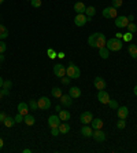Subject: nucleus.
Instances as JSON below:
<instances>
[{"instance_id": "13d9d810", "label": "nucleus", "mask_w": 137, "mask_h": 153, "mask_svg": "<svg viewBox=\"0 0 137 153\" xmlns=\"http://www.w3.org/2000/svg\"><path fill=\"white\" fill-rule=\"evenodd\" d=\"M0 65H1V62H0ZM0 68H1V66H0Z\"/></svg>"}, {"instance_id": "4468645a", "label": "nucleus", "mask_w": 137, "mask_h": 153, "mask_svg": "<svg viewBox=\"0 0 137 153\" xmlns=\"http://www.w3.org/2000/svg\"><path fill=\"white\" fill-rule=\"evenodd\" d=\"M59 100H60V105H63V106H67V108L71 106V103H73V98H71L69 94H67V95H64V94H63V95L60 97Z\"/></svg>"}, {"instance_id": "6ab92c4d", "label": "nucleus", "mask_w": 137, "mask_h": 153, "mask_svg": "<svg viewBox=\"0 0 137 153\" xmlns=\"http://www.w3.org/2000/svg\"><path fill=\"white\" fill-rule=\"evenodd\" d=\"M69 95H70L73 100H75V98H80V97H81L80 87H71V88L69 90Z\"/></svg>"}, {"instance_id": "c85d7f7f", "label": "nucleus", "mask_w": 137, "mask_h": 153, "mask_svg": "<svg viewBox=\"0 0 137 153\" xmlns=\"http://www.w3.org/2000/svg\"><path fill=\"white\" fill-rule=\"evenodd\" d=\"M85 14H86V17L92 18L96 14V8L93 7V6H89V7H86V10H85Z\"/></svg>"}, {"instance_id": "a211bd4d", "label": "nucleus", "mask_w": 137, "mask_h": 153, "mask_svg": "<svg viewBox=\"0 0 137 153\" xmlns=\"http://www.w3.org/2000/svg\"><path fill=\"white\" fill-rule=\"evenodd\" d=\"M81 134L84 137H86V138H89V137H92V134H93V128L89 127L88 124H84V127L81 128Z\"/></svg>"}, {"instance_id": "603ef678", "label": "nucleus", "mask_w": 137, "mask_h": 153, "mask_svg": "<svg viewBox=\"0 0 137 153\" xmlns=\"http://www.w3.org/2000/svg\"><path fill=\"white\" fill-rule=\"evenodd\" d=\"M3 61H4V55L3 54H0V62H3Z\"/></svg>"}, {"instance_id": "aec40b11", "label": "nucleus", "mask_w": 137, "mask_h": 153, "mask_svg": "<svg viewBox=\"0 0 137 153\" xmlns=\"http://www.w3.org/2000/svg\"><path fill=\"white\" fill-rule=\"evenodd\" d=\"M103 120L102 119H93V120L91 121V127L93 128V130H100V128H103Z\"/></svg>"}, {"instance_id": "2eb2a0df", "label": "nucleus", "mask_w": 137, "mask_h": 153, "mask_svg": "<svg viewBox=\"0 0 137 153\" xmlns=\"http://www.w3.org/2000/svg\"><path fill=\"white\" fill-rule=\"evenodd\" d=\"M93 85H95L97 90H104L105 88V80L102 77H95V80H93Z\"/></svg>"}, {"instance_id": "79ce46f5", "label": "nucleus", "mask_w": 137, "mask_h": 153, "mask_svg": "<svg viewBox=\"0 0 137 153\" xmlns=\"http://www.w3.org/2000/svg\"><path fill=\"white\" fill-rule=\"evenodd\" d=\"M60 79H62V84H64V85H69V84H70V80H71V79L69 77V76H67V77H64V76H63V77H60Z\"/></svg>"}, {"instance_id": "f03ea898", "label": "nucleus", "mask_w": 137, "mask_h": 153, "mask_svg": "<svg viewBox=\"0 0 137 153\" xmlns=\"http://www.w3.org/2000/svg\"><path fill=\"white\" fill-rule=\"evenodd\" d=\"M105 47H107L110 51H119L123 47V40L118 39V37H111V39L107 40Z\"/></svg>"}, {"instance_id": "6e6d98bb", "label": "nucleus", "mask_w": 137, "mask_h": 153, "mask_svg": "<svg viewBox=\"0 0 137 153\" xmlns=\"http://www.w3.org/2000/svg\"><path fill=\"white\" fill-rule=\"evenodd\" d=\"M3 97L4 95H3V93H1V90H0V101H1V98H3Z\"/></svg>"}, {"instance_id": "c03bdc74", "label": "nucleus", "mask_w": 137, "mask_h": 153, "mask_svg": "<svg viewBox=\"0 0 137 153\" xmlns=\"http://www.w3.org/2000/svg\"><path fill=\"white\" fill-rule=\"evenodd\" d=\"M1 93H3V95H10V90L8 88H1Z\"/></svg>"}, {"instance_id": "f257e3e1", "label": "nucleus", "mask_w": 137, "mask_h": 153, "mask_svg": "<svg viewBox=\"0 0 137 153\" xmlns=\"http://www.w3.org/2000/svg\"><path fill=\"white\" fill-rule=\"evenodd\" d=\"M105 43H107V39H105L104 33L96 32L88 37V44L91 47H93V48H102V47H105Z\"/></svg>"}, {"instance_id": "8fccbe9b", "label": "nucleus", "mask_w": 137, "mask_h": 153, "mask_svg": "<svg viewBox=\"0 0 137 153\" xmlns=\"http://www.w3.org/2000/svg\"><path fill=\"white\" fill-rule=\"evenodd\" d=\"M55 109H56L58 112H59V111H62V105H56V108H55Z\"/></svg>"}, {"instance_id": "bb28decb", "label": "nucleus", "mask_w": 137, "mask_h": 153, "mask_svg": "<svg viewBox=\"0 0 137 153\" xmlns=\"http://www.w3.org/2000/svg\"><path fill=\"white\" fill-rule=\"evenodd\" d=\"M51 94H52L53 98H58V100H59L60 97L63 95V93H62V88H58V87H53L52 91H51Z\"/></svg>"}, {"instance_id": "dca6fc26", "label": "nucleus", "mask_w": 137, "mask_h": 153, "mask_svg": "<svg viewBox=\"0 0 137 153\" xmlns=\"http://www.w3.org/2000/svg\"><path fill=\"white\" fill-rule=\"evenodd\" d=\"M116 114H118V117L119 119H125V120H126L127 114H129V109H127L126 106H118V112H116Z\"/></svg>"}, {"instance_id": "cd10ccee", "label": "nucleus", "mask_w": 137, "mask_h": 153, "mask_svg": "<svg viewBox=\"0 0 137 153\" xmlns=\"http://www.w3.org/2000/svg\"><path fill=\"white\" fill-rule=\"evenodd\" d=\"M14 123H15V119L14 117H10V116H7V117L4 119V121H3V124L6 126L7 128L12 127V126H14Z\"/></svg>"}, {"instance_id": "393cba45", "label": "nucleus", "mask_w": 137, "mask_h": 153, "mask_svg": "<svg viewBox=\"0 0 137 153\" xmlns=\"http://www.w3.org/2000/svg\"><path fill=\"white\" fill-rule=\"evenodd\" d=\"M99 55L103 58V59H107L110 57V50L107 47H102V48H99Z\"/></svg>"}, {"instance_id": "5fc2aeb1", "label": "nucleus", "mask_w": 137, "mask_h": 153, "mask_svg": "<svg viewBox=\"0 0 137 153\" xmlns=\"http://www.w3.org/2000/svg\"><path fill=\"white\" fill-rule=\"evenodd\" d=\"M133 91H134V95H137V85H136V87H134V90H133Z\"/></svg>"}, {"instance_id": "e433bc0d", "label": "nucleus", "mask_w": 137, "mask_h": 153, "mask_svg": "<svg viewBox=\"0 0 137 153\" xmlns=\"http://www.w3.org/2000/svg\"><path fill=\"white\" fill-rule=\"evenodd\" d=\"M122 4H123V0H113V7L115 8H119Z\"/></svg>"}, {"instance_id": "0eeeda50", "label": "nucleus", "mask_w": 137, "mask_h": 153, "mask_svg": "<svg viewBox=\"0 0 137 153\" xmlns=\"http://www.w3.org/2000/svg\"><path fill=\"white\" fill-rule=\"evenodd\" d=\"M129 25V19L125 15H118L115 18V26L116 28H126Z\"/></svg>"}, {"instance_id": "412c9836", "label": "nucleus", "mask_w": 137, "mask_h": 153, "mask_svg": "<svg viewBox=\"0 0 137 153\" xmlns=\"http://www.w3.org/2000/svg\"><path fill=\"white\" fill-rule=\"evenodd\" d=\"M58 116H59V119L62 121H69L71 117V114L69 111H59V113H58Z\"/></svg>"}, {"instance_id": "864d4df0", "label": "nucleus", "mask_w": 137, "mask_h": 153, "mask_svg": "<svg viewBox=\"0 0 137 153\" xmlns=\"http://www.w3.org/2000/svg\"><path fill=\"white\" fill-rule=\"evenodd\" d=\"M30 152H32L30 149H23V153H30Z\"/></svg>"}, {"instance_id": "20e7f679", "label": "nucleus", "mask_w": 137, "mask_h": 153, "mask_svg": "<svg viewBox=\"0 0 137 153\" xmlns=\"http://www.w3.org/2000/svg\"><path fill=\"white\" fill-rule=\"evenodd\" d=\"M102 15L104 18H116L118 17V11H116V8L115 7H105L104 10L102 11Z\"/></svg>"}, {"instance_id": "b1692460", "label": "nucleus", "mask_w": 137, "mask_h": 153, "mask_svg": "<svg viewBox=\"0 0 137 153\" xmlns=\"http://www.w3.org/2000/svg\"><path fill=\"white\" fill-rule=\"evenodd\" d=\"M23 121H25V124L26 126H33L36 123V119L34 116H32V114H26V116H23Z\"/></svg>"}, {"instance_id": "6e6552de", "label": "nucleus", "mask_w": 137, "mask_h": 153, "mask_svg": "<svg viewBox=\"0 0 137 153\" xmlns=\"http://www.w3.org/2000/svg\"><path fill=\"white\" fill-rule=\"evenodd\" d=\"M97 100L100 103H103V105H107L108 103V101L111 100L108 95V93L107 91H104V90H99V93H97Z\"/></svg>"}, {"instance_id": "58836bf2", "label": "nucleus", "mask_w": 137, "mask_h": 153, "mask_svg": "<svg viewBox=\"0 0 137 153\" xmlns=\"http://www.w3.org/2000/svg\"><path fill=\"white\" fill-rule=\"evenodd\" d=\"M11 87H12V82H11V80H4L3 88H8V90H10Z\"/></svg>"}, {"instance_id": "7c9ffc66", "label": "nucleus", "mask_w": 137, "mask_h": 153, "mask_svg": "<svg viewBox=\"0 0 137 153\" xmlns=\"http://www.w3.org/2000/svg\"><path fill=\"white\" fill-rule=\"evenodd\" d=\"M29 108H30V111H37L39 109V103L36 100H30L29 101Z\"/></svg>"}, {"instance_id": "37998d69", "label": "nucleus", "mask_w": 137, "mask_h": 153, "mask_svg": "<svg viewBox=\"0 0 137 153\" xmlns=\"http://www.w3.org/2000/svg\"><path fill=\"white\" fill-rule=\"evenodd\" d=\"M6 117H7V114L4 113V112H0V123H3Z\"/></svg>"}, {"instance_id": "72a5a7b5", "label": "nucleus", "mask_w": 137, "mask_h": 153, "mask_svg": "<svg viewBox=\"0 0 137 153\" xmlns=\"http://www.w3.org/2000/svg\"><path fill=\"white\" fill-rule=\"evenodd\" d=\"M132 39H133V33L126 32V33H125V35H123V42H127V43H130V42H132Z\"/></svg>"}, {"instance_id": "c756f323", "label": "nucleus", "mask_w": 137, "mask_h": 153, "mask_svg": "<svg viewBox=\"0 0 137 153\" xmlns=\"http://www.w3.org/2000/svg\"><path fill=\"white\" fill-rule=\"evenodd\" d=\"M126 28H127V32L133 33V35L137 32V25H136V24H134V22H129V25H127Z\"/></svg>"}, {"instance_id": "423d86ee", "label": "nucleus", "mask_w": 137, "mask_h": 153, "mask_svg": "<svg viewBox=\"0 0 137 153\" xmlns=\"http://www.w3.org/2000/svg\"><path fill=\"white\" fill-rule=\"evenodd\" d=\"M53 75L58 76V77H63V76H66V66L62 65V64L53 65Z\"/></svg>"}, {"instance_id": "3c124183", "label": "nucleus", "mask_w": 137, "mask_h": 153, "mask_svg": "<svg viewBox=\"0 0 137 153\" xmlns=\"http://www.w3.org/2000/svg\"><path fill=\"white\" fill-rule=\"evenodd\" d=\"M3 145H4V142H3V139L0 138V149H1V148H3Z\"/></svg>"}, {"instance_id": "4c0bfd02", "label": "nucleus", "mask_w": 137, "mask_h": 153, "mask_svg": "<svg viewBox=\"0 0 137 153\" xmlns=\"http://www.w3.org/2000/svg\"><path fill=\"white\" fill-rule=\"evenodd\" d=\"M6 48H7V44H6L3 40H0V54H4Z\"/></svg>"}, {"instance_id": "39448f33", "label": "nucleus", "mask_w": 137, "mask_h": 153, "mask_svg": "<svg viewBox=\"0 0 137 153\" xmlns=\"http://www.w3.org/2000/svg\"><path fill=\"white\" fill-rule=\"evenodd\" d=\"M37 103H39V109H41V111H48L49 108H51V101H49V98H47V97L39 98Z\"/></svg>"}, {"instance_id": "5701e85b", "label": "nucleus", "mask_w": 137, "mask_h": 153, "mask_svg": "<svg viewBox=\"0 0 137 153\" xmlns=\"http://www.w3.org/2000/svg\"><path fill=\"white\" fill-rule=\"evenodd\" d=\"M7 37H8V29L3 24H0V40H4Z\"/></svg>"}, {"instance_id": "f3484780", "label": "nucleus", "mask_w": 137, "mask_h": 153, "mask_svg": "<svg viewBox=\"0 0 137 153\" xmlns=\"http://www.w3.org/2000/svg\"><path fill=\"white\" fill-rule=\"evenodd\" d=\"M85 10H86V6H85L82 1H77V3L74 4V11H75L77 14H84Z\"/></svg>"}, {"instance_id": "1a4fd4ad", "label": "nucleus", "mask_w": 137, "mask_h": 153, "mask_svg": "<svg viewBox=\"0 0 137 153\" xmlns=\"http://www.w3.org/2000/svg\"><path fill=\"white\" fill-rule=\"evenodd\" d=\"M92 138L95 139L96 142H104L105 141V132H103V130H93V134H92Z\"/></svg>"}, {"instance_id": "2f4dec72", "label": "nucleus", "mask_w": 137, "mask_h": 153, "mask_svg": "<svg viewBox=\"0 0 137 153\" xmlns=\"http://www.w3.org/2000/svg\"><path fill=\"white\" fill-rule=\"evenodd\" d=\"M125 127H126V121H125V119H119V120L116 121V128L123 130Z\"/></svg>"}, {"instance_id": "ddd939ff", "label": "nucleus", "mask_w": 137, "mask_h": 153, "mask_svg": "<svg viewBox=\"0 0 137 153\" xmlns=\"http://www.w3.org/2000/svg\"><path fill=\"white\" fill-rule=\"evenodd\" d=\"M29 103L26 102H19L18 103V113H21L22 116H26V114L29 113Z\"/></svg>"}, {"instance_id": "9b49d317", "label": "nucleus", "mask_w": 137, "mask_h": 153, "mask_svg": "<svg viewBox=\"0 0 137 153\" xmlns=\"http://www.w3.org/2000/svg\"><path fill=\"white\" fill-rule=\"evenodd\" d=\"M80 120L82 124H91V121L93 120V114L91 112H82L80 116Z\"/></svg>"}, {"instance_id": "4be33fe9", "label": "nucleus", "mask_w": 137, "mask_h": 153, "mask_svg": "<svg viewBox=\"0 0 137 153\" xmlns=\"http://www.w3.org/2000/svg\"><path fill=\"white\" fill-rule=\"evenodd\" d=\"M58 128H59V132H60V134H67V132L70 131V126L67 124L66 121H62Z\"/></svg>"}, {"instance_id": "a19ab883", "label": "nucleus", "mask_w": 137, "mask_h": 153, "mask_svg": "<svg viewBox=\"0 0 137 153\" xmlns=\"http://www.w3.org/2000/svg\"><path fill=\"white\" fill-rule=\"evenodd\" d=\"M14 119H15V123H22V121H23V116H22L21 113H17Z\"/></svg>"}, {"instance_id": "09e8293b", "label": "nucleus", "mask_w": 137, "mask_h": 153, "mask_svg": "<svg viewBox=\"0 0 137 153\" xmlns=\"http://www.w3.org/2000/svg\"><path fill=\"white\" fill-rule=\"evenodd\" d=\"M127 19H129V22H133L134 21V17H133V15H129V17H127Z\"/></svg>"}, {"instance_id": "7ed1b4c3", "label": "nucleus", "mask_w": 137, "mask_h": 153, "mask_svg": "<svg viewBox=\"0 0 137 153\" xmlns=\"http://www.w3.org/2000/svg\"><path fill=\"white\" fill-rule=\"evenodd\" d=\"M66 75L69 76L70 79H80L81 76V71L78 66H75V65L73 64V62H70L69 64V66L66 68Z\"/></svg>"}, {"instance_id": "de8ad7c7", "label": "nucleus", "mask_w": 137, "mask_h": 153, "mask_svg": "<svg viewBox=\"0 0 137 153\" xmlns=\"http://www.w3.org/2000/svg\"><path fill=\"white\" fill-rule=\"evenodd\" d=\"M3 83H4V80H3V77L0 76V88H3Z\"/></svg>"}, {"instance_id": "bf43d9fd", "label": "nucleus", "mask_w": 137, "mask_h": 153, "mask_svg": "<svg viewBox=\"0 0 137 153\" xmlns=\"http://www.w3.org/2000/svg\"><path fill=\"white\" fill-rule=\"evenodd\" d=\"M29 1H30V0H29Z\"/></svg>"}, {"instance_id": "f704fd0d", "label": "nucleus", "mask_w": 137, "mask_h": 153, "mask_svg": "<svg viewBox=\"0 0 137 153\" xmlns=\"http://www.w3.org/2000/svg\"><path fill=\"white\" fill-rule=\"evenodd\" d=\"M111 109H118V102H116L115 100H110L108 101V103H107Z\"/></svg>"}, {"instance_id": "9d476101", "label": "nucleus", "mask_w": 137, "mask_h": 153, "mask_svg": "<svg viewBox=\"0 0 137 153\" xmlns=\"http://www.w3.org/2000/svg\"><path fill=\"white\" fill-rule=\"evenodd\" d=\"M88 21V17L85 14H77L75 15V18H74V24H75V26H84Z\"/></svg>"}, {"instance_id": "f8f14e48", "label": "nucleus", "mask_w": 137, "mask_h": 153, "mask_svg": "<svg viewBox=\"0 0 137 153\" xmlns=\"http://www.w3.org/2000/svg\"><path fill=\"white\" fill-rule=\"evenodd\" d=\"M60 121H62V120L59 119V116H58V114H52V116H49V117H48V126H49V128L59 127Z\"/></svg>"}, {"instance_id": "ea45409f", "label": "nucleus", "mask_w": 137, "mask_h": 153, "mask_svg": "<svg viewBox=\"0 0 137 153\" xmlns=\"http://www.w3.org/2000/svg\"><path fill=\"white\" fill-rule=\"evenodd\" d=\"M58 134H60L59 128H58V127H52V128H51V135H52V137H58Z\"/></svg>"}, {"instance_id": "4d7b16f0", "label": "nucleus", "mask_w": 137, "mask_h": 153, "mask_svg": "<svg viewBox=\"0 0 137 153\" xmlns=\"http://www.w3.org/2000/svg\"><path fill=\"white\" fill-rule=\"evenodd\" d=\"M3 1H4V0H0V4H3Z\"/></svg>"}, {"instance_id": "a18cd8bd", "label": "nucleus", "mask_w": 137, "mask_h": 153, "mask_svg": "<svg viewBox=\"0 0 137 153\" xmlns=\"http://www.w3.org/2000/svg\"><path fill=\"white\" fill-rule=\"evenodd\" d=\"M58 58L63 59V58H64V53H58Z\"/></svg>"}, {"instance_id": "49530a36", "label": "nucleus", "mask_w": 137, "mask_h": 153, "mask_svg": "<svg viewBox=\"0 0 137 153\" xmlns=\"http://www.w3.org/2000/svg\"><path fill=\"white\" fill-rule=\"evenodd\" d=\"M115 37H118V39H122V37H123V33H119V32H118V33L115 35Z\"/></svg>"}, {"instance_id": "473e14b6", "label": "nucleus", "mask_w": 137, "mask_h": 153, "mask_svg": "<svg viewBox=\"0 0 137 153\" xmlns=\"http://www.w3.org/2000/svg\"><path fill=\"white\" fill-rule=\"evenodd\" d=\"M47 54H48V57L51 58V59H55V58L58 57V53L55 50H52V48H48V50H47Z\"/></svg>"}, {"instance_id": "a878e982", "label": "nucleus", "mask_w": 137, "mask_h": 153, "mask_svg": "<svg viewBox=\"0 0 137 153\" xmlns=\"http://www.w3.org/2000/svg\"><path fill=\"white\" fill-rule=\"evenodd\" d=\"M127 51H129L130 57L136 59V58H137V46H136V44H129V47H127Z\"/></svg>"}, {"instance_id": "c9c22d12", "label": "nucleus", "mask_w": 137, "mask_h": 153, "mask_svg": "<svg viewBox=\"0 0 137 153\" xmlns=\"http://www.w3.org/2000/svg\"><path fill=\"white\" fill-rule=\"evenodd\" d=\"M30 4L34 8H39V7H41V0H30Z\"/></svg>"}]
</instances>
